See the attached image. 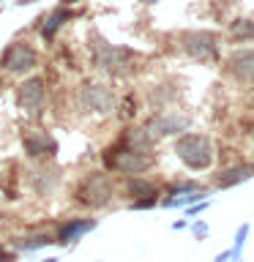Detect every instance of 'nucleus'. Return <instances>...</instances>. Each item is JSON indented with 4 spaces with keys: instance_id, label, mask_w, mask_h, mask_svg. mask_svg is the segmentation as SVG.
I'll return each mask as SVG.
<instances>
[{
    "instance_id": "39448f33",
    "label": "nucleus",
    "mask_w": 254,
    "mask_h": 262,
    "mask_svg": "<svg viewBox=\"0 0 254 262\" xmlns=\"http://www.w3.org/2000/svg\"><path fill=\"white\" fill-rule=\"evenodd\" d=\"M0 63H3V69L11 71V74H25V71H33L38 66V55L33 47L22 44V41H14V44L3 52Z\"/></svg>"
},
{
    "instance_id": "f3484780",
    "label": "nucleus",
    "mask_w": 254,
    "mask_h": 262,
    "mask_svg": "<svg viewBox=\"0 0 254 262\" xmlns=\"http://www.w3.org/2000/svg\"><path fill=\"white\" fill-rule=\"evenodd\" d=\"M126 186H129L131 196H153V186L147 183V180H142V178H131Z\"/></svg>"
},
{
    "instance_id": "f8f14e48",
    "label": "nucleus",
    "mask_w": 254,
    "mask_h": 262,
    "mask_svg": "<svg viewBox=\"0 0 254 262\" xmlns=\"http://www.w3.org/2000/svg\"><path fill=\"white\" fill-rule=\"evenodd\" d=\"M90 229H96V221L93 219H77V221H69L63 229H60V235H57V243H74V241H79L85 232H90Z\"/></svg>"
},
{
    "instance_id": "5701e85b",
    "label": "nucleus",
    "mask_w": 254,
    "mask_h": 262,
    "mask_svg": "<svg viewBox=\"0 0 254 262\" xmlns=\"http://www.w3.org/2000/svg\"><path fill=\"white\" fill-rule=\"evenodd\" d=\"M44 262H57V257H49V259H44Z\"/></svg>"
},
{
    "instance_id": "423d86ee",
    "label": "nucleus",
    "mask_w": 254,
    "mask_h": 262,
    "mask_svg": "<svg viewBox=\"0 0 254 262\" xmlns=\"http://www.w3.org/2000/svg\"><path fill=\"white\" fill-rule=\"evenodd\" d=\"M79 104H82V110H93V112H112L115 110V96H112V90L107 88V85H82L79 90Z\"/></svg>"
},
{
    "instance_id": "412c9836",
    "label": "nucleus",
    "mask_w": 254,
    "mask_h": 262,
    "mask_svg": "<svg viewBox=\"0 0 254 262\" xmlns=\"http://www.w3.org/2000/svg\"><path fill=\"white\" fill-rule=\"evenodd\" d=\"M0 259H11V257H8V254H6V251H0Z\"/></svg>"
},
{
    "instance_id": "20e7f679",
    "label": "nucleus",
    "mask_w": 254,
    "mask_h": 262,
    "mask_svg": "<svg viewBox=\"0 0 254 262\" xmlns=\"http://www.w3.org/2000/svg\"><path fill=\"white\" fill-rule=\"evenodd\" d=\"M180 47H183V52L188 57L208 63V60L216 57L219 38L213 36V33H208V30H194V33H183V36H180Z\"/></svg>"
},
{
    "instance_id": "4468645a",
    "label": "nucleus",
    "mask_w": 254,
    "mask_h": 262,
    "mask_svg": "<svg viewBox=\"0 0 254 262\" xmlns=\"http://www.w3.org/2000/svg\"><path fill=\"white\" fill-rule=\"evenodd\" d=\"M69 16H71V14H69V8H57V11H52V14L47 16L44 28H41V36L49 41V38H52L55 33H57V28H60L63 22H69Z\"/></svg>"
},
{
    "instance_id": "9b49d317",
    "label": "nucleus",
    "mask_w": 254,
    "mask_h": 262,
    "mask_svg": "<svg viewBox=\"0 0 254 262\" xmlns=\"http://www.w3.org/2000/svg\"><path fill=\"white\" fill-rule=\"evenodd\" d=\"M25 150L28 156L33 159H38V156H52L55 153V139L44 134V131H30L28 137H25Z\"/></svg>"
},
{
    "instance_id": "f03ea898",
    "label": "nucleus",
    "mask_w": 254,
    "mask_h": 262,
    "mask_svg": "<svg viewBox=\"0 0 254 262\" xmlns=\"http://www.w3.org/2000/svg\"><path fill=\"white\" fill-rule=\"evenodd\" d=\"M131 55L129 49H123V47H112V44H107L104 38H96V44H93V63H96V69H101V71H110V74H126L131 69Z\"/></svg>"
},
{
    "instance_id": "9d476101",
    "label": "nucleus",
    "mask_w": 254,
    "mask_h": 262,
    "mask_svg": "<svg viewBox=\"0 0 254 262\" xmlns=\"http://www.w3.org/2000/svg\"><path fill=\"white\" fill-rule=\"evenodd\" d=\"M19 104L25 106V110H30V112H38L41 106H44V82H41L38 77L22 82V88H19Z\"/></svg>"
},
{
    "instance_id": "a211bd4d",
    "label": "nucleus",
    "mask_w": 254,
    "mask_h": 262,
    "mask_svg": "<svg viewBox=\"0 0 254 262\" xmlns=\"http://www.w3.org/2000/svg\"><path fill=\"white\" fill-rule=\"evenodd\" d=\"M246 232H249V227H241V229H238V237H235V251H229V257H232V259H238V257H241V249H243V241H246Z\"/></svg>"
},
{
    "instance_id": "4be33fe9",
    "label": "nucleus",
    "mask_w": 254,
    "mask_h": 262,
    "mask_svg": "<svg viewBox=\"0 0 254 262\" xmlns=\"http://www.w3.org/2000/svg\"><path fill=\"white\" fill-rule=\"evenodd\" d=\"M142 3H147V6H153V3H156V0H142Z\"/></svg>"
},
{
    "instance_id": "6e6552de",
    "label": "nucleus",
    "mask_w": 254,
    "mask_h": 262,
    "mask_svg": "<svg viewBox=\"0 0 254 262\" xmlns=\"http://www.w3.org/2000/svg\"><path fill=\"white\" fill-rule=\"evenodd\" d=\"M188 120L186 115L180 112H159L153 115L151 123H147V134L151 137H167V134H178V131H186L188 128Z\"/></svg>"
},
{
    "instance_id": "7ed1b4c3",
    "label": "nucleus",
    "mask_w": 254,
    "mask_h": 262,
    "mask_svg": "<svg viewBox=\"0 0 254 262\" xmlns=\"http://www.w3.org/2000/svg\"><path fill=\"white\" fill-rule=\"evenodd\" d=\"M107 164H110L112 169H118V172H126V175H137V172H142L145 167H151V153L137 150V147L120 142V147L110 150Z\"/></svg>"
},
{
    "instance_id": "b1692460",
    "label": "nucleus",
    "mask_w": 254,
    "mask_h": 262,
    "mask_svg": "<svg viewBox=\"0 0 254 262\" xmlns=\"http://www.w3.org/2000/svg\"><path fill=\"white\" fill-rule=\"evenodd\" d=\"M251 137H254V131H251Z\"/></svg>"
},
{
    "instance_id": "dca6fc26",
    "label": "nucleus",
    "mask_w": 254,
    "mask_h": 262,
    "mask_svg": "<svg viewBox=\"0 0 254 262\" xmlns=\"http://www.w3.org/2000/svg\"><path fill=\"white\" fill-rule=\"evenodd\" d=\"M49 243H55L49 235H28V237H22L19 241V249H25V251H36V249H41V246H49Z\"/></svg>"
},
{
    "instance_id": "2eb2a0df",
    "label": "nucleus",
    "mask_w": 254,
    "mask_h": 262,
    "mask_svg": "<svg viewBox=\"0 0 254 262\" xmlns=\"http://www.w3.org/2000/svg\"><path fill=\"white\" fill-rule=\"evenodd\" d=\"M229 36L235 41H243V38H251L254 36V22L249 19H241V22H232L229 25Z\"/></svg>"
},
{
    "instance_id": "ddd939ff",
    "label": "nucleus",
    "mask_w": 254,
    "mask_h": 262,
    "mask_svg": "<svg viewBox=\"0 0 254 262\" xmlns=\"http://www.w3.org/2000/svg\"><path fill=\"white\" fill-rule=\"evenodd\" d=\"M251 175H254V167H251V164H238V167H229V169L221 172L216 183H219L221 188H229V186H238V183H243V180H249Z\"/></svg>"
},
{
    "instance_id": "1a4fd4ad",
    "label": "nucleus",
    "mask_w": 254,
    "mask_h": 262,
    "mask_svg": "<svg viewBox=\"0 0 254 262\" xmlns=\"http://www.w3.org/2000/svg\"><path fill=\"white\" fill-rule=\"evenodd\" d=\"M227 71L238 82L251 85L254 82V49H238V52H232L227 57Z\"/></svg>"
},
{
    "instance_id": "6ab92c4d",
    "label": "nucleus",
    "mask_w": 254,
    "mask_h": 262,
    "mask_svg": "<svg viewBox=\"0 0 254 262\" xmlns=\"http://www.w3.org/2000/svg\"><path fill=\"white\" fill-rule=\"evenodd\" d=\"M194 232H197V237H202L205 232H208V227H205V224H197V227H194Z\"/></svg>"
},
{
    "instance_id": "f257e3e1",
    "label": "nucleus",
    "mask_w": 254,
    "mask_h": 262,
    "mask_svg": "<svg viewBox=\"0 0 254 262\" xmlns=\"http://www.w3.org/2000/svg\"><path fill=\"white\" fill-rule=\"evenodd\" d=\"M175 153L180 156V161L192 169H205L210 167L213 161V145L208 137H200V134H186L178 139L175 145Z\"/></svg>"
},
{
    "instance_id": "aec40b11",
    "label": "nucleus",
    "mask_w": 254,
    "mask_h": 262,
    "mask_svg": "<svg viewBox=\"0 0 254 262\" xmlns=\"http://www.w3.org/2000/svg\"><path fill=\"white\" fill-rule=\"evenodd\" d=\"M30 3H38V0H16V6H30Z\"/></svg>"
},
{
    "instance_id": "0eeeda50",
    "label": "nucleus",
    "mask_w": 254,
    "mask_h": 262,
    "mask_svg": "<svg viewBox=\"0 0 254 262\" xmlns=\"http://www.w3.org/2000/svg\"><path fill=\"white\" fill-rule=\"evenodd\" d=\"M110 196H112V186H110V180H107V175H90L85 183L79 186V200L85 205H93V208L107 205Z\"/></svg>"
}]
</instances>
